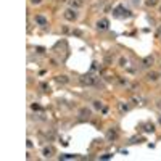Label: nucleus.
<instances>
[{
  "mask_svg": "<svg viewBox=\"0 0 161 161\" xmlns=\"http://www.w3.org/2000/svg\"><path fill=\"white\" fill-rule=\"evenodd\" d=\"M55 80L58 84H68V82H70V77H68L66 74H58V76L55 77Z\"/></svg>",
  "mask_w": 161,
  "mask_h": 161,
  "instance_id": "nucleus-14",
  "label": "nucleus"
},
{
  "mask_svg": "<svg viewBox=\"0 0 161 161\" xmlns=\"http://www.w3.org/2000/svg\"><path fill=\"white\" fill-rule=\"evenodd\" d=\"M127 63H129V60L126 58V56H121V58H119V66L121 68H126V66H127Z\"/></svg>",
  "mask_w": 161,
  "mask_h": 161,
  "instance_id": "nucleus-19",
  "label": "nucleus"
},
{
  "mask_svg": "<svg viewBox=\"0 0 161 161\" xmlns=\"http://www.w3.org/2000/svg\"><path fill=\"white\" fill-rule=\"evenodd\" d=\"M34 23H36V26H39V27H47L48 26V20L45 18L42 13H37L34 16Z\"/></svg>",
  "mask_w": 161,
  "mask_h": 161,
  "instance_id": "nucleus-4",
  "label": "nucleus"
},
{
  "mask_svg": "<svg viewBox=\"0 0 161 161\" xmlns=\"http://www.w3.org/2000/svg\"><path fill=\"white\" fill-rule=\"evenodd\" d=\"M159 13H161V7H159Z\"/></svg>",
  "mask_w": 161,
  "mask_h": 161,
  "instance_id": "nucleus-27",
  "label": "nucleus"
},
{
  "mask_svg": "<svg viewBox=\"0 0 161 161\" xmlns=\"http://www.w3.org/2000/svg\"><path fill=\"white\" fill-rule=\"evenodd\" d=\"M39 89L42 90V92H45V94H50V92H52V87H50L48 82H40L39 84Z\"/></svg>",
  "mask_w": 161,
  "mask_h": 161,
  "instance_id": "nucleus-16",
  "label": "nucleus"
},
{
  "mask_svg": "<svg viewBox=\"0 0 161 161\" xmlns=\"http://www.w3.org/2000/svg\"><path fill=\"white\" fill-rule=\"evenodd\" d=\"M111 156H113L111 153H105V155H102V156H100V159H110Z\"/></svg>",
  "mask_w": 161,
  "mask_h": 161,
  "instance_id": "nucleus-23",
  "label": "nucleus"
},
{
  "mask_svg": "<svg viewBox=\"0 0 161 161\" xmlns=\"http://www.w3.org/2000/svg\"><path fill=\"white\" fill-rule=\"evenodd\" d=\"M77 155H61L60 159H76Z\"/></svg>",
  "mask_w": 161,
  "mask_h": 161,
  "instance_id": "nucleus-20",
  "label": "nucleus"
},
{
  "mask_svg": "<svg viewBox=\"0 0 161 161\" xmlns=\"http://www.w3.org/2000/svg\"><path fill=\"white\" fill-rule=\"evenodd\" d=\"M132 3H134V5H139V3H140V0H132Z\"/></svg>",
  "mask_w": 161,
  "mask_h": 161,
  "instance_id": "nucleus-25",
  "label": "nucleus"
},
{
  "mask_svg": "<svg viewBox=\"0 0 161 161\" xmlns=\"http://www.w3.org/2000/svg\"><path fill=\"white\" fill-rule=\"evenodd\" d=\"M118 84L121 85V87H127V85H129V80L126 79V77H123V76H119V77H118Z\"/></svg>",
  "mask_w": 161,
  "mask_h": 161,
  "instance_id": "nucleus-18",
  "label": "nucleus"
},
{
  "mask_svg": "<svg viewBox=\"0 0 161 161\" xmlns=\"http://www.w3.org/2000/svg\"><path fill=\"white\" fill-rule=\"evenodd\" d=\"M95 27L98 31H106L108 27H110V20L108 18H102V20H98L95 23Z\"/></svg>",
  "mask_w": 161,
  "mask_h": 161,
  "instance_id": "nucleus-6",
  "label": "nucleus"
},
{
  "mask_svg": "<svg viewBox=\"0 0 161 161\" xmlns=\"http://www.w3.org/2000/svg\"><path fill=\"white\" fill-rule=\"evenodd\" d=\"M145 7H148V8H153V7H156V5L159 3V0H145Z\"/></svg>",
  "mask_w": 161,
  "mask_h": 161,
  "instance_id": "nucleus-17",
  "label": "nucleus"
},
{
  "mask_svg": "<svg viewBox=\"0 0 161 161\" xmlns=\"http://www.w3.org/2000/svg\"><path fill=\"white\" fill-rule=\"evenodd\" d=\"M118 137H119V134H118V131L114 129V127H111V129L106 131V140H108V142H116Z\"/></svg>",
  "mask_w": 161,
  "mask_h": 161,
  "instance_id": "nucleus-8",
  "label": "nucleus"
},
{
  "mask_svg": "<svg viewBox=\"0 0 161 161\" xmlns=\"http://www.w3.org/2000/svg\"><path fill=\"white\" fill-rule=\"evenodd\" d=\"M143 131H145L147 134H153L155 132V124L152 123V121H147V123L143 124Z\"/></svg>",
  "mask_w": 161,
  "mask_h": 161,
  "instance_id": "nucleus-13",
  "label": "nucleus"
},
{
  "mask_svg": "<svg viewBox=\"0 0 161 161\" xmlns=\"http://www.w3.org/2000/svg\"><path fill=\"white\" fill-rule=\"evenodd\" d=\"M68 5H70L71 8L79 10L80 7H82V0H68Z\"/></svg>",
  "mask_w": 161,
  "mask_h": 161,
  "instance_id": "nucleus-15",
  "label": "nucleus"
},
{
  "mask_svg": "<svg viewBox=\"0 0 161 161\" xmlns=\"http://www.w3.org/2000/svg\"><path fill=\"white\" fill-rule=\"evenodd\" d=\"M118 106H119V111L123 113V114L129 113V110H131V106H129V103H127V102H119V103H118Z\"/></svg>",
  "mask_w": 161,
  "mask_h": 161,
  "instance_id": "nucleus-12",
  "label": "nucleus"
},
{
  "mask_svg": "<svg viewBox=\"0 0 161 161\" xmlns=\"http://www.w3.org/2000/svg\"><path fill=\"white\" fill-rule=\"evenodd\" d=\"M97 77L92 76V73H87V74H82V76L79 77V82L80 85H95L97 84Z\"/></svg>",
  "mask_w": 161,
  "mask_h": 161,
  "instance_id": "nucleus-3",
  "label": "nucleus"
},
{
  "mask_svg": "<svg viewBox=\"0 0 161 161\" xmlns=\"http://www.w3.org/2000/svg\"><path fill=\"white\" fill-rule=\"evenodd\" d=\"M29 3L34 5V7H39V5L42 3V0H29Z\"/></svg>",
  "mask_w": 161,
  "mask_h": 161,
  "instance_id": "nucleus-22",
  "label": "nucleus"
},
{
  "mask_svg": "<svg viewBox=\"0 0 161 161\" xmlns=\"http://www.w3.org/2000/svg\"><path fill=\"white\" fill-rule=\"evenodd\" d=\"M158 123H159V124H161V116H159V118H158Z\"/></svg>",
  "mask_w": 161,
  "mask_h": 161,
  "instance_id": "nucleus-26",
  "label": "nucleus"
},
{
  "mask_svg": "<svg viewBox=\"0 0 161 161\" xmlns=\"http://www.w3.org/2000/svg\"><path fill=\"white\" fill-rule=\"evenodd\" d=\"M103 108H105V105H103L102 100H94L92 102V110L94 111H102Z\"/></svg>",
  "mask_w": 161,
  "mask_h": 161,
  "instance_id": "nucleus-11",
  "label": "nucleus"
},
{
  "mask_svg": "<svg viewBox=\"0 0 161 161\" xmlns=\"http://www.w3.org/2000/svg\"><path fill=\"white\" fill-rule=\"evenodd\" d=\"M153 63H155V56L153 55H147L145 58L142 60V68H145V70H148V68H152L153 66Z\"/></svg>",
  "mask_w": 161,
  "mask_h": 161,
  "instance_id": "nucleus-9",
  "label": "nucleus"
},
{
  "mask_svg": "<svg viewBox=\"0 0 161 161\" xmlns=\"http://www.w3.org/2000/svg\"><path fill=\"white\" fill-rule=\"evenodd\" d=\"M113 16H114V18H126V20H129V18H132V11L127 10L124 5H118V7L113 10Z\"/></svg>",
  "mask_w": 161,
  "mask_h": 161,
  "instance_id": "nucleus-1",
  "label": "nucleus"
},
{
  "mask_svg": "<svg viewBox=\"0 0 161 161\" xmlns=\"http://www.w3.org/2000/svg\"><path fill=\"white\" fill-rule=\"evenodd\" d=\"M63 18H65L66 21H70V23H74V21H77L79 20V10L76 8H66L65 11H63Z\"/></svg>",
  "mask_w": 161,
  "mask_h": 161,
  "instance_id": "nucleus-2",
  "label": "nucleus"
},
{
  "mask_svg": "<svg viewBox=\"0 0 161 161\" xmlns=\"http://www.w3.org/2000/svg\"><path fill=\"white\" fill-rule=\"evenodd\" d=\"M31 110H32V111H42V106H40L39 103H32V105H31Z\"/></svg>",
  "mask_w": 161,
  "mask_h": 161,
  "instance_id": "nucleus-21",
  "label": "nucleus"
},
{
  "mask_svg": "<svg viewBox=\"0 0 161 161\" xmlns=\"http://www.w3.org/2000/svg\"><path fill=\"white\" fill-rule=\"evenodd\" d=\"M37 53H44V48L42 47H37Z\"/></svg>",
  "mask_w": 161,
  "mask_h": 161,
  "instance_id": "nucleus-24",
  "label": "nucleus"
},
{
  "mask_svg": "<svg viewBox=\"0 0 161 161\" xmlns=\"http://www.w3.org/2000/svg\"><path fill=\"white\" fill-rule=\"evenodd\" d=\"M145 79H147V82H158L159 80V73L158 71H148L145 74Z\"/></svg>",
  "mask_w": 161,
  "mask_h": 161,
  "instance_id": "nucleus-7",
  "label": "nucleus"
},
{
  "mask_svg": "<svg viewBox=\"0 0 161 161\" xmlns=\"http://www.w3.org/2000/svg\"><path fill=\"white\" fill-rule=\"evenodd\" d=\"M55 147L53 145H45L44 148H42V158H45V159H47V158H53L55 156Z\"/></svg>",
  "mask_w": 161,
  "mask_h": 161,
  "instance_id": "nucleus-5",
  "label": "nucleus"
},
{
  "mask_svg": "<svg viewBox=\"0 0 161 161\" xmlns=\"http://www.w3.org/2000/svg\"><path fill=\"white\" fill-rule=\"evenodd\" d=\"M92 116V110L87 106H84V108H80L79 110V118H82V119H89Z\"/></svg>",
  "mask_w": 161,
  "mask_h": 161,
  "instance_id": "nucleus-10",
  "label": "nucleus"
}]
</instances>
